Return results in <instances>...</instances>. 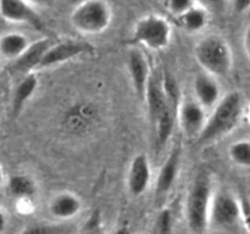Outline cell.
I'll list each match as a JSON object with an SVG mask.
<instances>
[{
  "instance_id": "83f0119b",
  "label": "cell",
  "mask_w": 250,
  "mask_h": 234,
  "mask_svg": "<svg viewBox=\"0 0 250 234\" xmlns=\"http://www.w3.org/2000/svg\"><path fill=\"white\" fill-rule=\"evenodd\" d=\"M243 45H244V50H246V54L250 58V22L248 23V26H247L246 32H244Z\"/></svg>"
},
{
  "instance_id": "603a6c76",
  "label": "cell",
  "mask_w": 250,
  "mask_h": 234,
  "mask_svg": "<svg viewBox=\"0 0 250 234\" xmlns=\"http://www.w3.org/2000/svg\"><path fill=\"white\" fill-rule=\"evenodd\" d=\"M156 231L158 234H172L173 216L170 209H163L156 218Z\"/></svg>"
},
{
  "instance_id": "d6986e66",
  "label": "cell",
  "mask_w": 250,
  "mask_h": 234,
  "mask_svg": "<svg viewBox=\"0 0 250 234\" xmlns=\"http://www.w3.org/2000/svg\"><path fill=\"white\" fill-rule=\"evenodd\" d=\"M9 193L19 200L32 199L37 193V184L33 178L28 175H15L10 177L7 183Z\"/></svg>"
},
{
  "instance_id": "2e32d148",
  "label": "cell",
  "mask_w": 250,
  "mask_h": 234,
  "mask_svg": "<svg viewBox=\"0 0 250 234\" xmlns=\"http://www.w3.org/2000/svg\"><path fill=\"white\" fill-rule=\"evenodd\" d=\"M173 20L182 31L188 33H198L207 27L209 22V12L204 6L195 2L188 11Z\"/></svg>"
},
{
  "instance_id": "cb8c5ba5",
  "label": "cell",
  "mask_w": 250,
  "mask_h": 234,
  "mask_svg": "<svg viewBox=\"0 0 250 234\" xmlns=\"http://www.w3.org/2000/svg\"><path fill=\"white\" fill-rule=\"evenodd\" d=\"M194 4L195 1L193 0H168V1L164 2V7L175 19L188 11Z\"/></svg>"
},
{
  "instance_id": "4316f807",
  "label": "cell",
  "mask_w": 250,
  "mask_h": 234,
  "mask_svg": "<svg viewBox=\"0 0 250 234\" xmlns=\"http://www.w3.org/2000/svg\"><path fill=\"white\" fill-rule=\"evenodd\" d=\"M233 9L237 12H246L247 10L250 9V0H237L233 2Z\"/></svg>"
},
{
  "instance_id": "e0dca14e",
  "label": "cell",
  "mask_w": 250,
  "mask_h": 234,
  "mask_svg": "<svg viewBox=\"0 0 250 234\" xmlns=\"http://www.w3.org/2000/svg\"><path fill=\"white\" fill-rule=\"evenodd\" d=\"M38 77L36 73L32 72L28 75H24L23 78L17 83L16 88L14 90V95H12V114L14 116H17L20 112L22 111L26 102L32 98V95L36 93L37 88H38Z\"/></svg>"
},
{
  "instance_id": "ffe728a7",
  "label": "cell",
  "mask_w": 250,
  "mask_h": 234,
  "mask_svg": "<svg viewBox=\"0 0 250 234\" xmlns=\"http://www.w3.org/2000/svg\"><path fill=\"white\" fill-rule=\"evenodd\" d=\"M161 85H163V92L166 104L170 107L171 111L177 116L178 109H180L181 102L183 100L177 79L170 72H165L164 75H161Z\"/></svg>"
},
{
  "instance_id": "277c9868",
  "label": "cell",
  "mask_w": 250,
  "mask_h": 234,
  "mask_svg": "<svg viewBox=\"0 0 250 234\" xmlns=\"http://www.w3.org/2000/svg\"><path fill=\"white\" fill-rule=\"evenodd\" d=\"M112 7L103 0H87L73 7L70 16L72 28L83 36L102 34L112 21Z\"/></svg>"
},
{
  "instance_id": "44dd1931",
  "label": "cell",
  "mask_w": 250,
  "mask_h": 234,
  "mask_svg": "<svg viewBox=\"0 0 250 234\" xmlns=\"http://www.w3.org/2000/svg\"><path fill=\"white\" fill-rule=\"evenodd\" d=\"M75 227L66 223H34L19 234H72Z\"/></svg>"
},
{
  "instance_id": "52a82bcc",
  "label": "cell",
  "mask_w": 250,
  "mask_h": 234,
  "mask_svg": "<svg viewBox=\"0 0 250 234\" xmlns=\"http://www.w3.org/2000/svg\"><path fill=\"white\" fill-rule=\"evenodd\" d=\"M0 16L11 23L28 24L38 32H46V24L33 5L22 0H0Z\"/></svg>"
},
{
  "instance_id": "484cf974",
  "label": "cell",
  "mask_w": 250,
  "mask_h": 234,
  "mask_svg": "<svg viewBox=\"0 0 250 234\" xmlns=\"http://www.w3.org/2000/svg\"><path fill=\"white\" fill-rule=\"evenodd\" d=\"M80 234H102V232H100L99 229V226H98V219L95 218V214L92 217V223L88 224L87 228Z\"/></svg>"
},
{
  "instance_id": "1f68e13d",
  "label": "cell",
  "mask_w": 250,
  "mask_h": 234,
  "mask_svg": "<svg viewBox=\"0 0 250 234\" xmlns=\"http://www.w3.org/2000/svg\"><path fill=\"white\" fill-rule=\"evenodd\" d=\"M248 119H249V123H250V105L248 107Z\"/></svg>"
},
{
  "instance_id": "d4e9b609",
  "label": "cell",
  "mask_w": 250,
  "mask_h": 234,
  "mask_svg": "<svg viewBox=\"0 0 250 234\" xmlns=\"http://www.w3.org/2000/svg\"><path fill=\"white\" fill-rule=\"evenodd\" d=\"M239 204H241V218L243 219L244 226H246L247 231L250 234V200L243 197L239 201Z\"/></svg>"
},
{
  "instance_id": "5b68a950",
  "label": "cell",
  "mask_w": 250,
  "mask_h": 234,
  "mask_svg": "<svg viewBox=\"0 0 250 234\" xmlns=\"http://www.w3.org/2000/svg\"><path fill=\"white\" fill-rule=\"evenodd\" d=\"M172 27L160 15L150 14L141 17L133 26L131 40L133 46H143L149 50L160 51L170 45Z\"/></svg>"
},
{
  "instance_id": "4dcf8cb0",
  "label": "cell",
  "mask_w": 250,
  "mask_h": 234,
  "mask_svg": "<svg viewBox=\"0 0 250 234\" xmlns=\"http://www.w3.org/2000/svg\"><path fill=\"white\" fill-rule=\"evenodd\" d=\"M2 182V168H1V163H0V185H1Z\"/></svg>"
},
{
  "instance_id": "9a60e30c",
  "label": "cell",
  "mask_w": 250,
  "mask_h": 234,
  "mask_svg": "<svg viewBox=\"0 0 250 234\" xmlns=\"http://www.w3.org/2000/svg\"><path fill=\"white\" fill-rule=\"evenodd\" d=\"M49 214L60 221H68L82 210V201L75 193L61 192L54 195L48 205Z\"/></svg>"
},
{
  "instance_id": "3957f363",
  "label": "cell",
  "mask_w": 250,
  "mask_h": 234,
  "mask_svg": "<svg viewBox=\"0 0 250 234\" xmlns=\"http://www.w3.org/2000/svg\"><path fill=\"white\" fill-rule=\"evenodd\" d=\"M194 58L204 72L215 78L225 77L233 67L231 46L216 34H209L195 44Z\"/></svg>"
},
{
  "instance_id": "6da1fadb",
  "label": "cell",
  "mask_w": 250,
  "mask_h": 234,
  "mask_svg": "<svg viewBox=\"0 0 250 234\" xmlns=\"http://www.w3.org/2000/svg\"><path fill=\"white\" fill-rule=\"evenodd\" d=\"M243 114V97L239 92H229L219 100L208 116L198 144H209L233 131Z\"/></svg>"
},
{
  "instance_id": "ba28073f",
  "label": "cell",
  "mask_w": 250,
  "mask_h": 234,
  "mask_svg": "<svg viewBox=\"0 0 250 234\" xmlns=\"http://www.w3.org/2000/svg\"><path fill=\"white\" fill-rule=\"evenodd\" d=\"M94 46L84 40L67 39V40L56 41L48 49L45 55L43 56L38 66V70L60 65V63L70 61L72 58H78V56L84 55V54L94 53Z\"/></svg>"
},
{
  "instance_id": "7c38bea8",
  "label": "cell",
  "mask_w": 250,
  "mask_h": 234,
  "mask_svg": "<svg viewBox=\"0 0 250 234\" xmlns=\"http://www.w3.org/2000/svg\"><path fill=\"white\" fill-rule=\"evenodd\" d=\"M181 156H182L181 146L176 145L175 148L171 149L165 162L160 167L155 183V193L159 199L165 197L172 190L180 171Z\"/></svg>"
},
{
  "instance_id": "5bb4252c",
  "label": "cell",
  "mask_w": 250,
  "mask_h": 234,
  "mask_svg": "<svg viewBox=\"0 0 250 234\" xmlns=\"http://www.w3.org/2000/svg\"><path fill=\"white\" fill-rule=\"evenodd\" d=\"M193 93L195 101L204 109L214 107L221 99L220 85L216 78L208 73H200L193 82Z\"/></svg>"
},
{
  "instance_id": "4fadbf2b",
  "label": "cell",
  "mask_w": 250,
  "mask_h": 234,
  "mask_svg": "<svg viewBox=\"0 0 250 234\" xmlns=\"http://www.w3.org/2000/svg\"><path fill=\"white\" fill-rule=\"evenodd\" d=\"M54 43L55 41L53 39L46 37V38L39 39V40L29 44L27 50L17 60L12 61L11 66H10L12 72L28 75V73L34 72V70H38L42 58Z\"/></svg>"
},
{
  "instance_id": "30bf717a",
  "label": "cell",
  "mask_w": 250,
  "mask_h": 234,
  "mask_svg": "<svg viewBox=\"0 0 250 234\" xmlns=\"http://www.w3.org/2000/svg\"><path fill=\"white\" fill-rule=\"evenodd\" d=\"M208 115L204 107L195 100H182L177 112V121L181 131L187 138L193 139L199 136L207 122Z\"/></svg>"
},
{
  "instance_id": "8992f818",
  "label": "cell",
  "mask_w": 250,
  "mask_h": 234,
  "mask_svg": "<svg viewBox=\"0 0 250 234\" xmlns=\"http://www.w3.org/2000/svg\"><path fill=\"white\" fill-rule=\"evenodd\" d=\"M241 218V204L232 193L220 190L214 193L210 205L209 224L216 227H231Z\"/></svg>"
},
{
  "instance_id": "f1b7e54d",
  "label": "cell",
  "mask_w": 250,
  "mask_h": 234,
  "mask_svg": "<svg viewBox=\"0 0 250 234\" xmlns=\"http://www.w3.org/2000/svg\"><path fill=\"white\" fill-rule=\"evenodd\" d=\"M5 228H6V217H5L4 212L0 210V233H2Z\"/></svg>"
},
{
  "instance_id": "ac0fdd59",
  "label": "cell",
  "mask_w": 250,
  "mask_h": 234,
  "mask_svg": "<svg viewBox=\"0 0 250 234\" xmlns=\"http://www.w3.org/2000/svg\"><path fill=\"white\" fill-rule=\"evenodd\" d=\"M29 40L26 36L21 33H6L0 37V55L7 60H17L27 48L29 46Z\"/></svg>"
},
{
  "instance_id": "f546056e",
  "label": "cell",
  "mask_w": 250,
  "mask_h": 234,
  "mask_svg": "<svg viewBox=\"0 0 250 234\" xmlns=\"http://www.w3.org/2000/svg\"><path fill=\"white\" fill-rule=\"evenodd\" d=\"M112 234H131V231H129V228L127 226H122L120 228H117Z\"/></svg>"
},
{
  "instance_id": "9c48e42d",
  "label": "cell",
  "mask_w": 250,
  "mask_h": 234,
  "mask_svg": "<svg viewBox=\"0 0 250 234\" xmlns=\"http://www.w3.org/2000/svg\"><path fill=\"white\" fill-rule=\"evenodd\" d=\"M127 68H128L134 94L141 101L144 102L146 88H148L149 79L153 72L150 70L148 58L141 48L132 46L129 49L127 54Z\"/></svg>"
},
{
  "instance_id": "8fae6325",
  "label": "cell",
  "mask_w": 250,
  "mask_h": 234,
  "mask_svg": "<svg viewBox=\"0 0 250 234\" xmlns=\"http://www.w3.org/2000/svg\"><path fill=\"white\" fill-rule=\"evenodd\" d=\"M151 182L150 161L146 154H138L132 158L127 173V188L129 194L141 196L148 190Z\"/></svg>"
},
{
  "instance_id": "7a4b0ae2",
  "label": "cell",
  "mask_w": 250,
  "mask_h": 234,
  "mask_svg": "<svg viewBox=\"0 0 250 234\" xmlns=\"http://www.w3.org/2000/svg\"><path fill=\"white\" fill-rule=\"evenodd\" d=\"M212 195L211 175L209 171L200 170L190 183L186 199V218L194 233H203L209 226Z\"/></svg>"
},
{
  "instance_id": "7402d4cb",
  "label": "cell",
  "mask_w": 250,
  "mask_h": 234,
  "mask_svg": "<svg viewBox=\"0 0 250 234\" xmlns=\"http://www.w3.org/2000/svg\"><path fill=\"white\" fill-rule=\"evenodd\" d=\"M229 156L241 167H250V140H238L229 145Z\"/></svg>"
}]
</instances>
